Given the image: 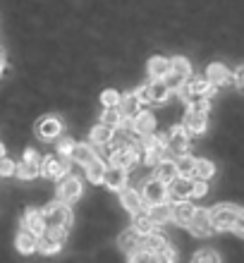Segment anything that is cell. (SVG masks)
I'll return each mask as SVG.
<instances>
[{"instance_id": "obj_26", "label": "cell", "mask_w": 244, "mask_h": 263, "mask_svg": "<svg viewBox=\"0 0 244 263\" xmlns=\"http://www.w3.org/2000/svg\"><path fill=\"white\" fill-rule=\"evenodd\" d=\"M175 160V170H177V177L182 180H194V167H196V158L194 156H180V158H173Z\"/></svg>"}, {"instance_id": "obj_45", "label": "cell", "mask_w": 244, "mask_h": 263, "mask_svg": "<svg viewBox=\"0 0 244 263\" xmlns=\"http://www.w3.org/2000/svg\"><path fill=\"white\" fill-rule=\"evenodd\" d=\"M177 93H180V98H184V101H192V96H189V86H187V82L182 84L180 89H177Z\"/></svg>"}, {"instance_id": "obj_7", "label": "cell", "mask_w": 244, "mask_h": 263, "mask_svg": "<svg viewBox=\"0 0 244 263\" xmlns=\"http://www.w3.org/2000/svg\"><path fill=\"white\" fill-rule=\"evenodd\" d=\"M14 175H17L20 180H36V177L41 175V156L29 148V151L24 153V158L14 165Z\"/></svg>"}, {"instance_id": "obj_5", "label": "cell", "mask_w": 244, "mask_h": 263, "mask_svg": "<svg viewBox=\"0 0 244 263\" xmlns=\"http://www.w3.org/2000/svg\"><path fill=\"white\" fill-rule=\"evenodd\" d=\"M84 187H82V180H79L77 175H65L63 180L58 182V201L65 203V206H70L74 201L82 196Z\"/></svg>"}, {"instance_id": "obj_9", "label": "cell", "mask_w": 244, "mask_h": 263, "mask_svg": "<svg viewBox=\"0 0 244 263\" xmlns=\"http://www.w3.org/2000/svg\"><path fill=\"white\" fill-rule=\"evenodd\" d=\"M192 192H194V180H173L167 184V203H182V201H189L192 199Z\"/></svg>"}, {"instance_id": "obj_28", "label": "cell", "mask_w": 244, "mask_h": 263, "mask_svg": "<svg viewBox=\"0 0 244 263\" xmlns=\"http://www.w3.org/2000/svg\"><path fill=\"white\" fill-rule=\"evenodd\" d=\"M189 86V96L192 98H209L213 93V86H211L203 77H196V79H187Z\"/></svg>"}, {"instance_id": "obj_44", "label": "cell", "mask_w": 244, "mask_h": 263, "mask_svg": "<svg viewBox=\"0 0 244 263\" xmlns=\"http://www.w3.org/2000/svg\"><path fill=\"white\" fill-rule=\"evenodd\" d=\"M206 192H209V184L201 180H194V192H192V196H206Z\"/></svg>"}, {"instance_id": "obj_8", "label": "cell", "mask_w": 244, "mask_h": 263, "mask_svg": "<svg viewBox=\"0 0 244 263\" xmlns=\"http://www.w3.org/2000/svg\"><path fill=\"white\" fill-rule=\"evenodd\" d=\"M141 194V201H144V208L146 206H156V203H165L167 201V184L158 180H146L144 182V189L139 192Z\"/></svg>"}, {"instance_id": "obj_3", "label": "cell", "mask_w": 244, "mask_h": 263, "mask_svg": "<svg viewBox=\"0 0 244 263\" xmlns=\"http://www.w3.org/2000/svg\"><path fill=\"white\" fill-rule=\"evenodd\" d=\"M65 239H67V230H55V228H46L39 235V249L46 256H53L65 247Z\"/></svg>"}, {"instance_id": "obj_15", "label": "cell", "mask_w": 244, "mask_h": 263, "mask_svg": "<svg viewBox=\"0 0 244 263\" xmlns=\"http://www.w3.org/2000/svg\"><path fill=\"white\" fill-rule=\"evenodd\" d=\"M22 230H27L29 235L39 237L46 230V222H43V215L39 208H29L27 213H24V218H22Z\"/></svg>"}, {"instance_id": "obj_17", "label": "cell", "mask_w": 244, "mask_h": 263, "mask_svg": "<svg viewBox=\"0 0 244 263\" xmlns=\"http://www.w3.org/2000/svg\"><path fill=\"white\" fill-rule=\"evenodd\" d=\"M196 206L192 203V201H182V203H173V208H170V220L177 222L180 228H187L189 220H192V215H194Z\"/></svg>"}, {"instance_id": "obj_43", "label": "cell", "mask_w": 244, "mask_h": 263, "mask_svg": "<svg viewBox=\"0 0 244 263\" xmlns=\"http://www.w3.org/2000/svg\"><path fill=\"white\" fill-rule=\"evenodd\" d=\"M189 108H192V110H199V112H206V115H209L211 103H209V98H196V101L189 105Z\"/></svg>"}, {"instance_id": "obj_10", "label": "cell", "mask_w": 244, "mask_h": 263, "mask_svg": "<svg viewBox=\"0 0 244 263\" xmlns=\"http://www.w3.org/2000/svg\"><path fill=\"white\" fill-rule=\"evenodd\" d=\"M129 129L141 139L151 137V134H156V115L148 110H141L134 120H129Z\"/></svg>"}, {"instance_id": "obj_1", "label": "cell", "mask_w": 244, "mask_h": 263, "mask_svg": "<svg viewBox=\"0 0 244 263\" xmlns=\"http://www.w3.org/2000/svg\"><path fill=\"white\" fill-rule=\"evenodd\" d=\"M209 220H211V228H213V232L216 230H220V232H225V230H232L237 237H242V208L235 206V203H218V206H213L209 211Z\"/></svg>"}, {"instance_id": "obj_12", "label": "cell", "mask_w": 244, "mask_h": 263, "mask_svg": "<svg viewBox=\"0 0 244 263\" xmlns=\"http://www.w3.org/2000/svg\"><path fill=\"white\" fill-rule=\"evenodd\" d=\"M187 228L192 230L194 237H211L213 235V228H211V220H209V211L206 208H196Z\"/></svg>"}, {"instance_id": "obj_6", "label": "cell", "mask_w": 244, "mask_h": 263, "mask_svg": "<svg viewBox=\"0 0 244 263\" xmlns=\"http://www.w3.org/2000/svg\"><path fill=\"white\" fill-rule=\"evenodd\" d=\"M41 173L48 180H63L65 175H70V158L65 156H46L41 158Z\"/></svg>"}, {"instance_id": "obj_41", "label": "cell", "mask_w": 244, "mask_h": 263, "mask_svg": "<svg viewBox=\"0 0 244 263\" xmlns=\"http://www.w3.org/2000/svg\"><path fill=\"white\" fill-rule=\"evenodd\" d=\"M129 263H156L154 256L151 254H146V251H134V254H129Z\"/></svg>"}, {"instance_id": "obj_37", "label": "cell", "mask_w": 244, "mask_h": 263, "mask_svg": "<svg viewBox=\"0 0 244 263\" xmlns=\"http://www.w3.org/2000/svg\"><path fill=\"white\" fill-rule=\"evenodd\" d=\"M192 263H220V256H218L213 249H201L194 254Z\"/></svg>"}, {"instance_id": "obj_2", "label": "cell", "mask_w": 244, "mask_h": 263, "mask_svg": "<svg viewBox=\"0 0 244 263\" xmlns=\"http://www.w3.org/2000/svg\"><path fill=\"white\" fill-rule=\"evenodd\" d=\"M43 222L46 228H55V230H67L72 225V208L60 203V201H53L41 211Z\"/></svg>"}, {"instance_id": "obj_32", "label": "cell", "mask_w": 244, "mask_h": 263, "mask_svg": "<svg viewBox=\"0 0 244 263\" xmlns=\"http://www.w3.org/2000/svg\"><path fill=\"white\" fill-rule=\"evenodd\" d=\"M105 170H108V165H105L101 158L91 160L89 165H86V180L91 182V184H103V175Z\"/></svg>"}, {"instance_id": "obj_30", "label": "cell", "mask_w": 244, "mask_h": 263, "mask_svg": "<svg viewBox=\"0 0 244 263\" xmlns=\"http://www.w3.org/2000/svg\"><path fill=\"white\" fill-rule=\"evenodd\" d=\"M14 244H17V251H20V254H34V251L39 249V237L29 235L27 230H20Z\"/></svg>"}, {"instance_id": "obj_34", "label": "cell", "mask_w": 244, "mask_h": 263, "mask_svg": "<svg viewBox=\"0 0 244 263\" xmlns=\"http://www.w3.org/2000/svg\"><path fill=\"white\" fill-rule=\"evenodd\" d=\"M98 125L108 127V129H118L120 125H122V115H120L118 108H103V112H101V122Z\"/></svg>"}, {"instance_id": "obj_22", "label": "cell", "mask_w": 244, "mask_h": 263, "mask_svg": "<svg viewBox=\"0 0 244 263\" xmlns=\"http://www.w3.org/2000/svg\"><path fill=\"white\" fill-rule=\"evenodd\" d=\"M103 184L112 192H120V189L127 187V173L120 170V167H108L103 175Z\"/></svg>"}, {"instance_id": "obj_4", "label": "cell", "mask_w": 244, "mask_h": 263, "mask_svg": "<svg viewBox=\"0 0 244 263\" xmlns=\"http://www.w3.org/2000/svg\"><path fill=\"white\" fill-rule=\"evenodd\" d=\"M189 146H192V139H189L187 132L182 129V125L173 127V129H170V134H165V151H167V156H170V153H173L175 158L187 156Z\"/></svg>"}, {"instance_id": "obj_47", "label": "cell", "mask_w": 244, "mask_h": 263, "mask_svg": "<svg viewBox=\"0 0 244 263\" xmlns=\"http://www.w3.org/2000/svg\"><path fill=\"white\" fill-rule=\"evenodd\" d=\"M5 60H7V58H5V50L0 48V72H3V67H5Z\"/></svg>"}, {"instance_id": "obj_42", "label": "cell", "mask_w": 244, "mask_h": 263, "mask_svg": "<svg viewBox=\"0 0 244 263\" xmlns=\"http://www.w3.org/2000/svg\"><path fill=\"white\" fill-rule=\"evenodd\" d=\"M72 139H60V141H58V156H65V158H67V156H70V151H72Z\"/></svg>"}, {"instance_id": "obj_38", "label": "cell", "mask_w": 244, "mask_h": 263, "mask_svg": "<svg viewBox=\"0 0 244 263\" xmlns=\"http://www.w3.org/2000/svg\"><path fill=\"white\" fill-rule=\"evenodd\" d=\"M118 101H120V93L115 89H105L103 93H101V103H103V108H118Z\"/></svg>"}, {"instance_id": "obj_16", "label": "cell", "mask_w": 244, "mask_h": 263, "mask_svg": "<svg viewBox=\"0 0 244 263\" xmlns=\"http://www.w3.org/2000/svg\"><path fill=\"white\" fill-rule=\"evenodd\" d=\"M118 110H120V115H122V120H134L137 115H139L141 103H139V98L134 96V91L132 93H122V96H120Z\"/></svg>"}, {"instance_id": "obj_40", "label": "cell", "mask_w": 244, "mask_h": 263, "mask_svg": "<svg viewBox=\"0 0 244 263\" xmlns=\"http://www.w3.org/2000/svg\"><path fill=\"white\" fill-rule=\"evenodd\" d=\"M10 175H14V160L5 156V158H0V177H10Z\"/></svg>"}, {"instance_id": "obj_36", "label": "cell", "mask_w": 244, "mask_h": 263, "mask_svg": "<svg viewBox=\"0 0 244 263\" xmlns=\"http://www.w3.org/2000/svg\"><path fill=\"white\" fill-rule=\"evenodd\" d=\"M170 72L182 77V79H189V77H192V65H189L187 58H182V55L170 58Z\"/></svg>"}, {"instance_id": "obj_18", "label": "cell", "mask_w": 244, "mask_h": 263, "mask_svg": "<svg viewBox=\"0 0 244 263\" xmlns=\"http://www.w3.org/2000/svg\"><path fill=\"white\" fill-rule=\"evenodd\" d=\"M120 203H122V208L129 211L132 215H137V213L144 211V201H141V194L137 192V189H129V187L120 189Z\"/></svg>"}, {"instance_id": "obj_19", "label": "cell", "mask_w": 244, "mask_h": 263, "mask_svg": "<svg viewBox=\"0 0 244 263\" xmlns=\"http://www.w3.org/2000/svg\"><path fill=\"white\" fill-rule=\"evenodd\" d=\"M203 79H206L213 89H216V86H223V84L230 82V69L220 63H213L206 67V77H203Z\"/></svg>"}, {"instance_id": "obj_27", "label": "cell", "mask_w": 244, "mask_h": 263, "mask_svg": "<svg viewBox=\"0 0 244 263\" xmlns=\"http://www.w3.org/2000/svg\"><path fill=\"white\" fill-rule=\"evenodd\" d=\"M118 244H120V249L125 251V254H134V251L141 249V237L129 228V230H125V232L118 237Z\"/></svg>"}, {"instance_id": "obj_11", "label": "cell", "mask_w": 244, "mask_h": 263, "mask_svg": "<svg viewBox=\"0 0 244 263\" xmlns=\"http://www.w3.org/2000/svg\"><path fill=\"white\" fill-rule=\"evenodd\" d=\"M209 127V115L206 112H199V110H192L189 108L184 112V120H182V129L187 134H203Z\"/></svg>"}, {"instance_id": "obj_29", "label": "cell", "mask_w": 244, "mask_h": 263, "mask_svg": "<svg viewBox=\"0 0 244 263\" xmlns=\"http://www.w3.org/2000/svg\"><path fill=\"white\" fill-rule=\"evenodd\" d=\"M146 93H148V103H156V105L165 103L167 98H170V91H167V86L163 82L146 84Z\"/></svg>"}, {"instance_id": "obj_31", "label": "cell", "mask_w": 244, "mask_h": 263, "mask_svg": "<svg viewBox=\"0 0 244 263\" xmlns=\"http://www.w3.org/2000/svg\"><path fill=\"white\" fill-rule=\"evenodd\" d=\"M110 137H112V129H108V127L103 125H96V127H91L89 132V141H91V148L93 146H98V148H103L105 144H110Z\"/></svg>"}, {"instance_id": "obj_14", "label": "cell", "mask_w": 244, "mask_h": 263, "mask_svg": "<svg viewBox=\"0 0 244 263\" xmlns=\"http://www.w3.org/2000/svg\"><path fill=\"white\" fill-rule=\"evenodd\" d=\"M139 163V158H137V153L127 146V148H118V151H112L110 156V167H120V170H132L134 165Z\"/></svg>"}, {"instance_id": "obj_35", "label": "cell", "mask_w": 244, "mask_h": 263, "mask_svg": "<svg viewBox=\"0 0 244 263\" xmlns=\"http://www.w3.org/2000/svg\"><path fill=\"white\" fill-rule=\"evenodd\" d=\"M132 230H134V232H137L139 237H146V235H151V232H156V228L151 225V220L146 218V213H144V211L134 215V220H132Z\"/></svg>"}, {"instance_id": "obj_39", "label": "cell", "mask_w": 244, "mask_h": 263, "mask_svg": "<svg viewBox=\"0 0 244 263\" xmlns=\"http://www.w3.org/2000/svg\"><path fill=\"white\" fill-rule=\"evenodd\" d=\"M156 263H175L177 261V254H175V249H170V247H165L163 251H158L154 256Z\"/></svg>"}, {"instance_id": "obj_23", "label": "cell", "mask_w": 244, "mask_h": 263, "mask_svg": "<svg viewBox=\"0 0 244 263\" xmlns=\"http://www.w3.org/2000/svg\"><path fill=\"white\" fill-rule=\"evenodd\" d=\"M154 180L163 182V184H170L173 180H177V170H175V160L173 158H165L161 160L158 165H154Z\"/></svg>"}, {"instance_id": "obj_13", "label": "cell", "mask_w": 244, "mask_h": 263, "mask_svg": "<svg viewBox=\"0 0 244 263\" xmlns=\"http://www.w3.org/2000/svg\"><path fill=\"white\" fill-rule=\"evenodd\" d=\"M36 132H39V137L41 139L53 141V139H58L60 134H63V122H60V118H55V115H46V118L39 120Z\"/></svg>"}, {"instance_id": "obj_24", "label": "cell", "mask_w": 244, "mask_h": 263, "mask_svg": "<svg viewBox=\"0 0 244 263\" xmlns=\"http://www.w3.org/2000/svg\"><path fill=\"white\" fill-rule=\"evenodd\" d=\"M170 203H156V206H146V211H144V213H146V218L148 220H151V225H163V222H167L170 220Z\"/></svg>"}, {"instance_id": "obj_48", "label": "cell", "mask_w": 244, "mask_h": 263, "mask_svg": "<svg viewBox=\"0 0 244 263\" xmlns=\"http://www.w3.org/2000/svg\"><path fill=\"white\" fill-rule=\"evenodd\" d=\"M0 158H5V146L0 144Z\"/></svg>"}, {"instance_id": "obj_21", "label": "cell", "mask_w": 244, "mask_h": 263, "mask_svg": "<svg viewBox=\"0 0 244 263\" xmlns=\"http://www.w3.org/2000/svg\"><path fill=\"white\" fill-rule=\"evenodd\" d=\"M167 74H170V60L167 58L156 55L148 60V77H151V82H163Z\"/></svg>"}, {"instance_id": "obj_46", "label": "cell", "mask_w": 244, "mask_h": 263, "mask_svg": "<svg viewBox=\"0 0 244 263\" xmlns=\"http://www.w3.org/2000/svg\"><path fill=\"white\" fill-rule=\"evenodd\" d=\"M242 82H244V69L239 67L237 72H235V86H237V89H242Z\"/></svg>"}, {"instance_id": "obj_20", "label": "cell", "mask_w": 244, "mask_h": 263, "mask_svg": "<svg viewBox=\"0 0 244 263\" xmlns=\"http://www.w3.org/2000/svg\"><path fill=\"white\" fill-rule=\"evenodd\" d=\"M67 158H70V163H77V165H84V167H86L91 160H96L98 156H96V151H93L89 144H74Z\"/></svg>"}, {"instance_id": "obj_25", "label": "cell", "mask_w": 244, "mask_h": 263, "mask_svg": "<svg viewBox=\"0 0 244 263\" xmlns=\"http://www.w3.org/2000/svg\"><path fill=\"white\" fill-rule=\"evenodd\" d=\"M167 247L165 237L161 235V232H151V235L141 237V251H146V254H151V256H156L158 251H163Z\"/></svg>"}, {"instance_id": "obj_33", "label": "cell", "mask_w": 244, "mask_h": 263, "mask_svg": "<svg viewBox=\"0 0 244 263\" xmlns=\"http://www.w3.org/2000/svg\"><path fill=\"white\" fill-rule=\"evenodd\" d=\"M216 175V165L213 160H206V158H196V167H194V180H201V182H209L211 177Z\"/></svg>"}]
</instances>
